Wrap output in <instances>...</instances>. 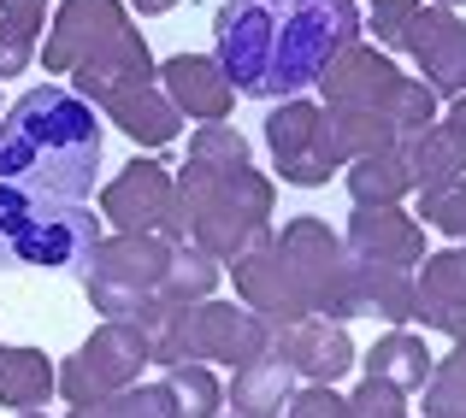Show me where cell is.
<instances>
[{"label":"cell","instance_id":"8fae6325","mask_svg":"<svg viewBox=\"0 0 466 418\" xmlns=\"http://www.w3.org/2000/svg\"><path fill=\"white\" fill-rule=\"evenodd\" d=\"M148 83H159V65H154V54H148L137 24H125L113 42L95 47V54L71 71V95H83L89 106H106L130 89H148Z\"/></svg>","mask_w":466,"mask_h":418},{"label":"cell","instance_id":"d6a6232c","mask_svg":"<svg viewBox=\"0 0 466 418\" xmlns=\"http://www.w3.org/2000/svg\"><path fill=\"white\" fill-rule=\"evenodd\" d=\"M420 213L431 230L455 236V248H466V177L443 183V189H420Z\"/></svg>","mask_w":466,"mask_h":418},{"label":"cell","instance_id":"5b68a950","mask_svg":"<svg viewBox=\"0 0 466 418\" xmlns=\"http://www.w3.org/2000/svg\"><path fill=\"white\" fill-rule=\"evenodd\" d=\"M171 248H177V242L137 236V230L101 236V248H95V260H89V277H83V289L101 306V318H125V324H142L154 336L171 313V301H166Z\"/></svg>","mask_w":466,"mask_h":418},{"label":"cell","instance_id":"6da1fadb","mask_svg":"<svg viewBox=\"0 0 466 418\" xmlns=\"http://www.w3.org/2000/svg\"><path fill=\"white\" fill-rule=\"evenodd\" d=\"M360 42L354 0H225L213 12V59L248 101H289Z\"/></svg>","mask_w":466,"mask_h":418},{"label":"cell","instance_id":"d6986e66","mask_svg":"<svg viewBox=\"0 0 466 418\" xmlns=\"http://www.w3.org/2000/svg\"><path fill=\"white\" fill-rule=\"evenodd\" d=\"M413 59H420V83L431 95H466V24L443 6H425L420 30H413Z\"/></svg>","mask_w":466,"mask_h":418},{"label":"cell","instance_id":"f35d334b","mask_svg":"<svg viewBox=\"0 0 466 418\" xmlns=\"http://www.w3.org/2000/svg\"><path fill=\"white\" fill-rule=\"evenodd\" d=\"M449 118H455V124H466V95H455V106H449Z\"/></svg>","mask_w":466,"mask_h":418},{"label":"cell","instance_id":"60d3db41","mask_svg":"<svg viewBox=\"0 0 466 418\" xmlns=\"http://www.w3.org/2000/svg\"><path fill=\"white\" fill-rule=\"evenodd\" d=\"M18 418H42V413H18Z\"/></svg>","mask_w":466,"mask_h":418},{"label":"cell","instance_id":"603a6c76","mask_svg":"<svg viewBox=\"0 0 466 418\" xmlns=\"http://www.w3.org/2000/svg\"><path fill=\"white\" fill-rule=\"evenodd\" d=\"M101 113L113 118V124L125 130V136L137 142V147H166V142H177V136H183V113L171 106V95L159 89V83L118 95V101H106Z\"/></svg>","mask_w":466,"mask_h":418},{"label":"cell","instance_id":"4fadbf2b","mask_svg":"<svg viewBox=\"0 0 466 418\" xmlns=\"http://www.w3.org/2000/svg\"><path fill=\"white\" fill-rule=\"evenodd\" d=\"M130 24L125 0H59L54 24H47V42H42V65L47 71H77L95 47H106L118 30Z\"/></svg>","mask_w":466,"mask_h":418},{"label":"cell","instance_id":"cb8c5ba5","mask_svg":"<svg viewBox=\"0 0 466 418\" xmlns=\"http://www.w3.org/2000/svg\"><path fill=\"white\" fill-rule=\"evenodd\" d=\"M360 365H366L372 383H390V389H401V395H420V389L431 383V372H437L425 336H413V330H390V336H378V348L360 353Z\"/></svg>","mask_w":466,"mask_h":418},{"label":"cell","instance_id":"7402d4cb","mask_svg":"<svg viewBox=\"0 0 466 418\" xmlns=\"http://www.w3.org/2000/svg\"><path fill=\"white\" fill-rule=\"evenodd\" d=\"M408 154V171H413V189H443V183L466 177V124L455 118H437L431 130L401 142Z\"/></svg>","mask_w":466,"mask_h":418},{"label":"cell","instance_id":"3957f363","mask_svg":"<svg viewBox=\"0 0 466 418\" xmlns=\"http://www.w3.org/2000/svg\"><path fill=\"white\" fill-rule=\"evenodd\" d=\"M0 177L47 201H89L101 177V118L83 95L42 83L0 113Z\"/></svg>","mask_w":466,"mask_h":418},{"label":"cell","instance_id":"52a82bcc","mask_svg":"<svg viewBox=\"0 0 466 418\" xmlns=\"http://www.w3.org/2000/svg\"><path fill=\"white\" fill-rule=\"evenodd\" d=\"M278 248H284V265H289V283H296L301 306L313 318H360L354 306V254L325 218H289L278 230Z\"/></svg>","mask_w":466,"mask_h":418},{"label":"cell","instance_id":"74e56055","mask_svg":"<svg viewBox=\"0 0 466 418\" xmlns=\"http://www.w3.org/2000/svg\"><path fill=\"white\" fill-rule=\"evenodd\" d=\"M0 12H30V18H47V0H0Z\"/></svg>","mask_w":466,"mask_h":418},{"label":"cell","instance_id":"30bf717a","mask_svg":"<svg viewBox=\"0 0 466 418\" xmlns=\"http://www.w3.org/2000/svg\"><path fill=\"white\" fill-rule=\"evenodd\" d=\"M408 83V71H396V59L378 42H349L325 71H319V95L325 106H342V113H396V95ZM396 124V118H390Z\"/></svg>","mask_w":466,"mask_h":418},{"label":"cell","instance_id":"ab89813d","mask_svg":"<svg viewBox=\"0 0 466 418\" xmlns=\"http://www.w3.org/2000/svg\"><path fill=\"white\" fill-rule=\"evenodd\" d=\"M431 6H443V12H455V6H466V0H431Z\"/></svg>","mask_w":466,"mask_h":418},{"label":"cell","instance_id":"e0dca14e","mask_svg":"<svg viewBox=\"0 0 466 418\" xmlns=\"http://www.w3.org/2000/svg\"><path fill=\"white\" fill-rule=\"evenodd\" d=\"M159 89H166L171 106H177L183 118H195V124H225L230 106H237V89H230L225 65H218L213 54H171L166 65H159Z\"/></svg>","mask_w":466,"mask_h":418},{"label":"cell","instance_id":"1f68e13d","mask_svg":"<svg viewBox=\"0 0 466 418\" xmlns=\"http://www.w3.org/2000/svg\"><path fill=\"white\" fill-rule=\"evenodd\" d=\"M35 54H42V18H30V12H0V83L30 71Z\"/></svg>","mask_w":466,"mask_h":418},{"label":"cell","instance_id":"d590c367","mask_svg":"<svg viewBox=\"0 0 466 418\" xmlns=\"http://www.w3.org/2000/svg\"><path fill=\"white\" fill-rule=\"evenodd\" d=\"M284 418H349V395H337V383H308L289 395Z\"/></svg>","mask_w":466,"mask_h":418},{"label":"cell","instance_id":"277c9868","mask_svg":"<svg viewBox=\"0 0 466 418\" xmlns=\"http://www.w3.org/2000/svg\"><path fill=\"white\" fill-rule=\"evenodd\" d=\"M95 248H101V213H89L83 201H47L0 177V272L54 265L89 277Z\"/></svg>","mask_w":466,"mask_h":418},{"label":"cell","instance_id":"836d02e7","mask_svg":"<svg viewBox=\"0 0 466 418\" xmlns=\"http://www.w3.org/2000/svg\"><path fill=\"white\" fill-rule=\"evenodd\" d=\"M420 395H425V418H466V372L437 360L431 383H425Z\"/></svg>","mask_w":466,"mask_h":418},{"label":"cell","instance_id":"7c38bea8","mask_svg":"<svg viewBox=\"0 0 466 418\" xmlns=\"http://www.w3.org/2000/svg\"><path fill=\"white\" fill-rule=\"evenodd\" d=\"M272 353L308 383H337V377L354 372V342L337 318H289V324H272Z\"/></svg>","mask_w":466,"mask_h":418},{"label":"cell","instance_id":"9c48e42d","mask_svg":"<svg viewBox=\"0 0 466 418\" xmlns=\"http://www.w3.org/2000/svg\"><path fill=\"white\" fill-rule=\"evenodd\" d=\"M101 218L113 230H137V236H166V242H189L177 213V177L159 159H130L113 183L101 189Z\"/></svg>","mask_w":466,"mask_h":418},{"label":"cell","instance_id":"ffe728a7","mask_svg":"<svg viewBox=\"0 0 466 418\" xmlns=\"http://www.w3.org/2000/svg\"><path fill=\"white\" fill-rule=\"evenodd\" d=\"M401 130L390 124L384 113H342V106H325L319 113V154H325V165H354V159L378 154V147H396Z\"/></svg>","mask_w":466,"mask_h":418},{"label":"cell","instance_id":"7a4b0ae2","mask_svg":"<svg viewBox=\"0 0 466 418\" xmlns=\"http://www.w3.org/2000/svg\"><path fill=\"white\" fill-rule=\"evenodd\" d=\"M278 189L266 171H254V147L230 124H201L189 136V159L177 171V213L195 248H207L218 265L248 254L260 236H272Z\"/></svg>","mask_w":466,"mask_h":418},{"label":"cell","instance_id":"8992f818","mask_svg":"<svg viewBox=\"0 0 466 418\" xmlns=\"http://www.w3.org/2000/svg\"><path fill=\"white\" fill-rule=\"evenodd\" d=\"M154 365L171 372L183 360H218V365H248L260 353H272V324H266L254 306L237 301H189V306H171L166 324L154 330Z\"/></svg>","mask_w":466,"mask_h":418},{"label":"cell","instance_id":"4316f807","mask_svg":"<svg viewBox=\"0 0 466 418\" xmlns=\"http://www.w3.org/2000/svg\"><path fill=\"white\" fill-rule=\"evenodd\" d=\"M349 194H354V206H401V194H413V171H408L401 142L354 159L349 165Z\"/></svg>","mask_w":466,"mask_h":418},{"label":"cell","instance_id":"ba28073f","mask_svg":"<svg viewBox=\"0 0 466 418\" xmlns=\"http://www.w3.org/2000/svg\"><path fill=\"white\" fill-rule=\"evenodd\" d=\"M142 365H154V342L142 324H125V318H106L66 365H59V395L71 407H89V401H106L118 389L142 383Z\"/></svg>","mask_w":466,"mask_h":418},{"label":"cell","instance_id":"484cf974","mask_svg":"<svg viewBox=\"0 0 466 418\" xmlns=\"http://www.w3.org/2000/svg\"><path fill=\"white\" fill-rule=\"evenodd\" d=\"M354 306L372 313V318H390L396 330H408V318H413V272L354 260Z\"/></svg>","mask_w":466,"mask_h":418},{"label":"cell","instance_id":"9a60e30c","mask_svg":"<svg viewBox=\"0 0 466 418\" xmlns=\"http://www.w3.org/2000/svg\"><path fill=\"white\" fill-rule=\"evenodd\" d=\"M230 277H237L242 306H254L266 324L308 318V306H301L296 283H289V265H284V248H278V236H260L248 254H237V260H230Z\"/></svg>","mask_w":466,"mask_h":418},{"label":"cell","instance_id":"2e32d148","mask_svg":"<svg viewBox=\"0 0 466 418\" xmlns=\"http://www.w3.org/2000/svg\"><path fill=\"white\" fill-rule=\"evenodd\" d=\"M413 318L437 336H466V248H437L413 265Z\"/></svg>","mask_w":466,"mask_h":418},{"label":"cell","instance_id":"83f0119b","mask_svg":"<svg viewBox=\"0 0 466 418\" xmlns=\"http://www.w3.org/2000/svg\"><path fill=\"white\" fill-rule=\"evenodd\" d=\"M218 277H225V265H218L213 254L195 248V242H177V248H171V265H166V301H171V306L213 301Z\"/></svg>","mask_w":466,"mask_h":418},{"label":"cell","instance_id":"f546056e","mask_svg":"<svg viewBox=\"0 0 466 418\" xmlns=\"http://www.w3.org/2000/svg\"><path fill=\"white\" fill-rule=\"evenodd\" d=\"M166 389H171V401H177V418H218V407H225V389H218V377L207 372L201 360L171 365Z\"/></svg>","mask_w":466,"mask_h":418},{"label":"cell","instance_id":"5bb4252c","mask_svg":"<svg viewBox=\"0 0 466 418\" xmlns=\"http://www.w3.org/2000/svg\"><path fill=\"white\" fill-rule=\"evenodd\" d=\"M319 113H325V106L289 95V101H278L272 118H266L272 165H278V177L296 183V189H319V183H330V165H325V154H319Z\"/></svg>","mask_w":466,"mask_h":418},{"label":"cell","instance_id":"ac0fdd59","mask_svg":"<svg viewBox=\"0 0 466 418\" xmlns=\"http://www.w3.org/2000/svg\"><path fill=\"white\" fill-rule=\"evenodd\" d=\"M342 242H349L354 260H372V265H401V272H413V265L425 260V224L408 218V213H396V206H354Z\"/></svg>","mask_w":466,"mask_h":418},{"label":"cell","instance_id":"44dd1931","mask_svg":"<svg viewBox=\"0 0 466 418\" xmlns=\"http://www.w3.org/2000/svg\"><path fill=\"white\" fill-rule=\"evenodd\" d=\"M289 395H296V372H289L278 353H260V360L237 365L225 389V407L237 418H284Z\"/></svg>","mask_w":466,"mask_h":418},{"label":"cell","instance_id":"4dcf8cb0","mask_svg":"<svg viewBox=\"0 0 466 418\" xmlns=\"http://www.w3.org/2000/svg\"><path fill=\"white\" fill-rule=\"evenodd\" d=\"M420 18H425V0H372V12L360 18V30H372L384 54H408Z\"/></svg>","mask_w":466,"mask_h":418},{"label":"cell","instance_id":"8d00e7d4","mask_svg":"<svg viewBox=\"0 0 466 418\" xmlns=\"http://www.w3.org/2000/svg\"><path fill=\"white\" fill-rule=\"evenodd\" d=\"M125 6H130V12H142V18H159V12H171L177 0H125Z\"/></svg>","mask_w":466,"mask_h":418},{"label":"cell","instance_id":"d4e9b609","mask_svg":"<svg viewBox=\"0 0 466 418\" xmlns=\"http://www.w3.org/2000/svg\"><path fill=\"white\" fill-rule=\"evenodd\" d=\"M59 389V365L42 348H0V407L35 413Z\"/></svg>","mask_w":466,"mask_h":418},{"label":"cell","instance_id":"e575fe53","mask_svg":"<svg viewBox=\"0 0 466 418\" xmlns=\"http://www.w3.org/2000/svg\"><path fill=\"white\" fill-rule=\"evenodd\" d=\"M349 418H408V395H401V389H390V383H372V377H366V383L349 395Z\"/></svg>","mask_w":466,"mask_h":418},{"label":"cell","instance_id":"f1b7e54d","mask_svg":"<svg viewBox=\"0 0 466 418\" xmlns=\"http://www.w3.org/2000/svg\"><path fill=\"white\" fill-rule=\"evenodd\" d=\"M71 418H177V401H171L166 383H130L106 401H89V407H71Z\"/></svg>","mask_w":466,"mask_h":418}]
</instances>
